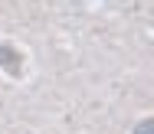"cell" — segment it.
Segmentation results:
<instances>
[{
  "label": "cell",
  "instance_id": "6da1fadb",
  "mask_svg": "<svg viewBox=\"0 0 154 134\" xmlns=\"http://www.w3.org/2000/svg\"><path fill=\"white\" fill-rule=\"evenodd\" d=\"M0 66L7 69V72H13V75L23 69V59L17 56V49H13L10 43H0Z\"/></svg>",
  "mask_w": 154,
  "mask_h": 134
},
{
  "label": "cell",
  "instance_id": "7a4b0ae2",
  "mask_svg": "<svg viewBox=\"0 0 154 134\" xmlns=\"http://www.w3.org/2000/svg\"><path fill=\"white\" fill-rule=\"evenodd\" d=\"M134 134H154V118L151 121H141V124L134 128Z\"/></svg>",
  "mask_w": 154,
  "mask_h": 134
}]
</instances>
